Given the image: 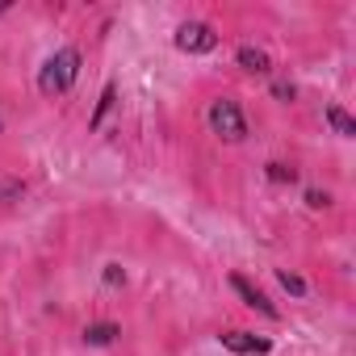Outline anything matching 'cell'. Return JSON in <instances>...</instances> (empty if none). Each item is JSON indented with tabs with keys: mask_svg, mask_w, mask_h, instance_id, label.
<instances>
[{
	"mask_svg": "<svg viewBox=\"0 0 356 356\" xmlns=\"http://www.w3.org/2000/svg\"><path fill=\"white\" fill-rule=\"evenodd\" d=\"M76 80H80V51L76 47H59L38 67V92L42 97H63V92H72Z\"/></svg>",
	"mask_w": 356,
	"mask_h": 356,
	"instance_id": "1",
	"label": "cell"
},
{
	"mask_svg": "<svg viewBox=\"0 0 356 356\" xmlns=\"http://www.w3.org/2000/svg\"><path fill=\"white\" fill-rule=\"evenodd\" d=\"M206 122H210V130H214L222 143H243V138H248V118H243L239 101H231V97H218V101L210 105Z\"/></svg>",
	"mask_w": 356,
	"mask_h": 356,
	"instance_id": "2",
	"label": "cell"
},
{
	"mask_svg": "<svg viewBox=\"0 0 356 356\" xmlns=\"http://www.w3.org/2000/svg\"><path fill=\"white\" fill-rule=\"evenodd\" d=\"M172 42H176V51H185V55H210L218 47V34H214L210 22H181L176 34H172Z\"/></svg>",
	"mask_w": 356,
	"mask_h": 356,
	"instance_id": "3",
	"label": "cell"
},
{
	"mask_svg": "<svg viewBox=\"0 0 356 356\" xmlns=\"http://www.w3.org/2000/svg\"><path fill=\"white\" fill-rule=\"evenodd\" d=\"M218 343H222L227 352H235V356H268V352H273V343H268L264 335H252V331H222Z\"/></svg>",
	"mask_w": 356,
	"mask_h": 356,
	"instance_id": "4",
	"label": "cell"
},
{
	"mask_svg": "<svg viewBox=\"0 0 356 356\" xmlns=\"http://www.w3.org/2000/svg\"><path fill=\"white\" fill-rule=\"evenodd\" d=\"M231 289H235V293L243 298V306H252V310H260L264 318H281V310H277V306L268 302V293H264V289H256V285H252L248 277H239V273H235V277H231Z\"/></svg>",
	"mask_w": 356,
	"mask_h": 356,
	"instance_id": "5",
	"label": "cell"
},
{
	"mask_svg": "<svg viewBox=\"0 0 356 356\" xmlns=\"http://www.w3.org/2000/svg\"><path fill=\"white\" fill-rule=\"evenodd\" d=\"M235 63H239L243 72H252V76H268V72H273V59H268V51H260V47H239V51H235Z\"/></svg>",
	"mask_w": 356,
	"mask_h": 356,
	"instance_id": "6",
	"label": "cell"
},
{
	"mask_svg": "<svg viewBox=\"0 0 356 356\" xmlns=\"http://www.w3.org/2000/svg\"><path fill=\"white\" fill-rule=\"evenodd\" d=\"M118 335H122L118 323H88V327H84V343H88V348H109Z\"/></svg>",
	"mask_w": 356,
	"mask_h": 356,
	"instance_id": "7",
	"label": "cell"
},
{
	"mask_svg": "<svg viewBox=\"0 0 356 356\" xmlns=\"http://www.w3.org/2000/svg\"><path fill=\"white\" fill-rule=\"evenodd\" d=\"M113 101H118V84H105V88H101V101H97V109H92V118H88V130H101V122L109 118Z\"/></svg>",
	"mask_w": 356,
	"mask_h": 356,
	"instance_id": "8",
	"label": "cell"
},
{
	"mask_svg": "<svg viewBox=\"0 0 356 356\" xmlns=\"http://www.w3.org/2000/svg\"><path fill=\"white\" fill-rule=\"evenodd\" d=\"M327 122H331V130H335L339 138H356V122H352V113H348V109L327 105Z\"/></svg>",
	"mask_w": 356,
	"mask_h": 356,
	"instance_id": "9",
	"label": "cell"
},
{
	"mask_svg": "<svg viewBox=\"0 0 356 356\" xmlns=\"http://www.w3.org/2000/svg\"><path fill=\"white\" fill-rule=\"evenodd\" d=\"M268 181H273V185H298V168L273 159V163H268Z\"/></svg>",
	"mask_w": 356,
	"mask_h": 356,
	"instance_id": "10",
	"label": "cell"
},
{
	"mask_svg": "<svg viewBox=\"0 0 356 356\" xmlns=\"http://www.w3.org/2000/svg\"><path fill=\"white\" fill-rule=\"evenodd\" d=\"M22 197H26V185L22 181H13V176H9V181H0V206L22 202Z\"/></svg>",
	"mask_w": 356,
	"mask_h": 356,
	"instance_id": "11",
	"label": "cell"
},
{
	"mask_svg": "<svg viewBox=\"0 0 356 356\" xmlns=\"http://www.w3.org/2000/svg\"><path fill=\"white\" fill-rule=\"evenodd\" d=\"M277 281H281V289H285V293H293V298H306V281H302L298 273H285V268H281V273H277Z\"/></svg>",
	"mask_w": 356,
	"mask_h": 356,
	"instance_id": "12",
	"label": "cell"
},
{
	"mask_svg": "<svg viewBox=\"0 0 356 356\" xmlns=\"http://www.w3.org/2000/svg\"><path fill=\"white\" fill-rule=\"evenodd\" d=\"M101 281H105V285H126V268H122V264H105Z\"/></svg>",
	"mask_w": 356,
	"mask_h": 356,
	"instance_id": "13",
	"label": "cell"
},
{
	"mask_svg": "<svg viewBox=\"0 0 356 356\" xmlns=\"http://www.w3.org/2000/svg\"><path fill=\"white\" fill-rule=\"evenodd\" d=\"M306 206H310V210H327V206H331V197H327V193H318V189H306Z\"/></svg>",
	"mask_w": 356,
	"mask_h": 356,
	"instance_id": "14",
	"label": "cell"
},
{
	"mask_svg": "<svg viewBox=\"0 0 356 356\" xmlns=\"http://www.w3.org/2000/svg\"><path fill=\"white\" fill-rule=\"evenodd\" d=\"M273 97H277V101H293V84L277 80V84H273Z\"/></svg>",
	"mask_w": 356,
	"mask_h": 356,
	"instance_id": "15",
	"label": "cell"
},
{
	"mask_svg": "<svg viewBox=\"0 0 356 356\" xmlns=\"http://www.w3.org/2000/svg\"><path fill=\"white\" fill-rule=\"evenodd\" d=\"M5 13H9V5H0V17H5Z\"/></svg>",
	"mask_w": 356,
	"mask_h": 356,
	"instance_id": "16",
	"label": "cell"
},
{
	"mask_svg": "<svg viewBox=\"0 0 356 356\" xmlns=\"http://www.w3.org/2000/svg\"><path fill=\"white\" fill-rule=\"evenodd\" d=\"M0 130H5V118H0Z\"/></svg>",
	"mask_w": 356,
	"mask_h": 356,
	"instance_id": "17",
	"label": "cell"
}]
</instances>
